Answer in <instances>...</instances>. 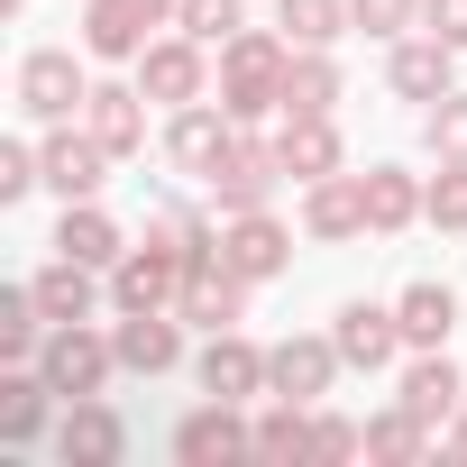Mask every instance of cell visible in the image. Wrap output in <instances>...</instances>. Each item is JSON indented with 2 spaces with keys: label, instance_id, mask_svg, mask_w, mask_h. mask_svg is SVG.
I'll use <instances>...</instances> for the list:
<instances>
[{
  "label": "cell",
  "instance_id": "obj_20",
  "mask_svg": "<svg viewBox=\"0 0 467 467\" xmlns=\"http://www.w3.org/2000/svg\"><path fill=\"white\" fill-rule=\"evenodd\" d=\"M174 312H183L192 330H239V321H248V275H229L220 257H202V266H183Z\"/></svg>",
  "mask_w": 467,
  "mask_h": 467
},
{
  "label": "cell",
  "instance_id": "obj_7",
  "mask_svg": "<svg viewBox=\"0 0 467 467\" xmlns=\"http://www.w3.org/2000/svg\"><path fill=\"white\" fill-rule=\"evenodd\" d=\"M37 165H47V192H65V202H101V183H110V147L83 129V119H56L47 138H37Z\"/></svg>",
  "mask_w": 467,
  "mask_h": 467
},
{
  "label": "cell",
  "instance_id": "obj_24",
  "mask_svg": "<svg viewBox=\"0 0 467 467\" xmlns=\"http://www.w3.org/2000/svg\"><path fill=\"white\" fill-rule=\"evenodd\" d=\"M56 257H83V266H119L129 257V239H119V220L101 211V202H65V220H56Z\"/></svg>",
  "mask_w": 467,
  "mask_h": 467
},
{
  "label": "cell",
  "instance_id": "obj_15",
  "mask_svg": "<svg viewBox=\"0 0 467 467\" xmlns=\"http://www.w3.org/2000/svg\"><path fill=\"white\" fill-rule=\"evenodd\" d=\"M192 376H202V394H220V403H257V394H266V348H257L248 330H211L202 358H192Z\"/></svg>",
  "mask_w": 467,
  "mask_h": 467
},
{
  "label": "cell",
  "instance_id": "obj_38",
  "mask_svg": "<svg viewBox=\"0 0 467 467\" xmlns=\"http://www.w3.org/2000/svg\"><path fill=\"white\" fill-rule=\"evenodd\" d=\"M421 28H431V37H449V47L467 56V0H421Z\"/></svg>",
  "mask_w": 467,
  "mask_h": 467
},
{
  "label": "cell",
  "instance_id": "obj_8",
  "mask_svg": "<svg viewBox=\"0 0 467 467\" xmlns=\"http://www.w3.org/2000/svg\"><path fill=\"white\" fill-rule=\"evenodd\" d=\"M174 458H183V467L257 458V421H248V403H220V394H202V412H183V421H174Z\"/></svg>",
  "mask_w": 467,
  "mask_h": 467
},
{
  "label": "cell",
  "instance_id": "obj_23",
  "mask_svg": "<svg viewBox=\"0 0 467 467\" xmlns=\"http://www.w3.org/2000/svg\"><path fill=\"white\" fill-rule=\"evenodd\" d=\"M394 403H412V412L440 431V421L467 403V376H458V358H449V348H412V367H403V394H394Z\"/></svg>",
  "mask_w": 467,
  "mask_h": 467
},
{
  "label": "cell",
  "instance_id": "obj_35",
  "mask_svg": "<svg viewBox=\"0 0 467 467\" xmlns=\"http://www.w3.org/2000/svg\"><path fill=\"white\" fill-rule=\"evenodd\" d=\"M348 28H367V37H412L421 28V0H348Z\"/></svg>",
  "mask_w": 467,
  "mask_h": 467
},
{
  "label": "cell",
  "instance_id": "obj_36",
  "mask_svg": "<svg viewBox=\"0 0 467 467\" xmlns=\"http://www.w3.org/2000/svg\"><path fill=\"white\" fill-rule=\"evenodd\" d=\"M47 183V165H37V147L28 138H0V202H28Z\"/></svg>",
  "mask_w": 467,
  "mask_h": 467
},
{
  "label": "cell",
  "instance_id": "obj_2",
  "mask_svg": "<svg viewBox=\"0 0 467 467\" xmlns=\"http://www.w3.org/2000/svg\"><path fill=\"white\" fill-rule=\"evenodd\" d=\"M37 376L56 385V403H83V394H110L119 376V339L92 330V321H56L47 348H37Z\"/></svg>",
  "mask_w": 467,
  "mask_h": 467
},
{
  "label": "cell",
  "instance_id": "obj_14",
  "mask_svg": "<svg viewBox=\"0 0 467 467\" xmlns=\"http://www.w3.org/2000/svg\"><path fill=\"white\" fill-rule=\"evenodd\" d=\"M119 449H129V421H119L101 394L56 403V458H65V467H119Z\"/></svg>",
  "mask_w": 467,
  "mask_h": 467
},
{
  "label": "cell",
  "instance_id": "obj_17",
  "mask_svg": "<svg viewBox=\"0 0 467 467\" xmlns=\"http://www.w3.org/2000/svg\"><path fill=\"white\" fill-rule=\"evenodd\" d=\"M275 156H285L294 183L348 174V147H339V119H330V110H285V119H275Z\"/></svg>",
  "mask_w": 467,
  "mask_h": 467
},
{
  "label": "cell",
  "instance_id": "obj_25",
  "mask_svg": "<svg viewBox=\"0 0 467 467\" xmlns=\"http://www.w3.org/2000/svg\"><path fill=\"white\" fill-rule=\"evenodd\" d=\"M47 412H56V385H47L37 367H0V440L28 449V440L47 431Z\"/></svg>",
  "mask_w": 467,
  "mask_h": 467
},
{
  "label": "cell",
  "instance_id": "obj_39",
  "mask_svg": "<svg viewBox=\"0 0 467 467\" xmlns=\"http://www.w3.org/2000/svg\"><path fill=\"white\" fill-rule=\"evenodd\" d=\"M449 458H467V403L449 412Z\"/></svg>",
  "mask_w": 467,
  "mask_h": 467
},
{
  "label": "cell",
  "instance_id": "obj_1",
  "mask_svg": "<svg viewBox=\"0 0 467 467\" xmlns=\"http://www.w3.org/2000/svg\"><path fill=\"white\" fill-rule=\"evenodd\" d=\"M285 65H294V37H285V28H239V37L220 47V74H211L220 110L239 119V129L285 119Z\"/></svg>",
  "mask_w": 467,
  "mask_h": 467
},
{
  "label": "cell",
  "instance_id": "obj_6",
  "mask_svg": "<svg viewBox=\"0 0 467 467\" xmlns=\"http://www.w3.org/2000/svg\"><path fill=\"white\" fill-rule=\"evenodd\" d=\"M83 101H92V74L74 65V47H28V56H19V110H28L37 129L83 119Z\"/></svg>",
  "mask_w": 467,
  "mask_h": 467
},
{
  "label": "cell",
  "instance_id": "obj_11",
  "mask_svg": "<svg viewBox=\"0 0 467 467\" xmlns=\"http://www.w3.org/2000/svg\"><path fill=\"white\" fill-rule=\"evenodd\" d=\"M229 147H239V119L220 110V92H211V101H183V110L165 119V165H174V174H202V183H211V165H220Z\"/></svg>",
  "mask_w": 467,
  "mask_h": 467
},
{
  "label": "cell",
  "instance_id": "obj_37",
  "mask_svg": "<svg viewBox=\"0 0 467 467\" xmlns=\"http://www.w3.org/2000/svg\"><path fill=\"white\" fill-rule=\"evenodd\" d=\"M312 458H367V421H339V412H312Z\"/></svg>",
  "mask_w": 467,
  "mask_h": 467
},
{
  "label": "cell",
  "instance_id": "obj_10",
  "mask_svg": "<svg viewBox=\"0 0 467 467\" xmlns=\"http://www.w3.org/2000/svg\"><path fill=\"white\" fill-rule=\"evenodd\" d=\"M138 92L147 101H165V110H183V101H211V47L202 37H156L147 56H138Z\"/></svg>",
  "mask_w": 467,
  "mask_h": 467
},
{
  "label": "cell",
  "instance_id": "obj_22",
  "mask_svg": "<svg viewBox=\"0 0 467 467\" xmlns=\"http://www.w3.org/2000/svg\"><path fill=\"white\" fill-rule=\"evenodd\" d=\"M83 129H92L110 156H138V147H147V92H138V83H92Z\"/></svg>",
  "mask_w": 467,
  "mask_h": 467
},
{
  "label": "cell",
  "instance_id": "obj_28",
  "mask_svg": "<svg viewBox=\"0 0 467 467\" xmlns=\"http://www.w3.org/2000/svg\"><path fill=\"white\" fill-rule=\"evenodd\" d=\"M367 458H376V467H421V458H431V421H421L412 403L376 412V421H367Z\"/></svg>",
  "mask_w": 467,
  "mask_h": 467
},
{
  "label": "cell",
  "instance_id": "obj_33",
  "mask_svg": "<svg viewBox=\"0 0 467 467\" xmlns=\"http://www.w3.org/2000/svg\"><path fill=\"white\" fill-rule=\"evenodd\" d=\"M174 28H183V37H202V47H229V37L248 28V0H183Z\"/></svg>",
  "mask_w": 467,
  "mask_h": 467
},
{
  "label": "cell",
  "instance_id": "obj_16",
  "mask_svg": "<svg viewBox=\"0 0 467 467\" xmlns=\"http://www.w3.org/2000/svg\"><path fill=\"white\" fill-rule=\"evenodd\" d=\"M385 83H394V101H440V92H458V47L431 37V28H412V37H394Z\"/></svg>",
  "mask_w": 467,
  "mask_h": 467
},
{
  "label": "cell",
  "instance_id": "obj_34",
  "mask_svg": "<svg viewBox=\"0 0 467 467\" xmlns=\"http://www.w3.org/2000/svg\"><path fill=\"white\" fill-rule=\"evenodd\" d=\"M421 220H431V229H467V165H440V174L421 183Z\"/></svg>",
  "mask_w": 467,
  "mask_h": 467
},
{
  "label": "cell",
  "instance_id": "obj_18",
  "mask_svg": "<svg viewBox=\"0 0 467 467\" xmlns=\"http://www.w3.org/2000/svg\"><path fill=\"white\" fill-rule=\"evenodd\" d=\"M183 312H119L110 339H119V376H174L183 367Z\"/></svg>",
  "mask_w": 467,
  "mask_h": 467
},
{
  "label": "cell",
  "instance_id": "obj_12",
  "mask_svg": "<svg viewBox=\"0 0 467 467\" xmlns=\"http://www.w3.org/2000/svg\"><path fill=\"white\" fill-rule=\"evenodd\" d=\"M339 367H348V358H339L330 330H321V339H312V330H303V339H275V348H266V394H285V403H321V394L339 385Z\"/></svg>",
  "mask_w": 467,
  "mask_h": 467
},
{
  "label": "cell",
  "instance_id": "obj_29",
  "mask_svg": "<svg viewBox=\"0 0 467 467\" xmlns=\"http://www.w3.org/2000/svg\"><path fill=\"white\" fill-rule=\"evenodd\" d=\"M285 110H339V56H330V47H294V65H285Z\"/></svg>",
  "mask_w": 467,
  "mask_h": 467
},
{
  "label": "cell",
  "instance_id": "obj_27",
  "mask_svg": "<svg viewBox=\"0 0 467 467\" xmlns=\"http://www.w3.org/2000/svg\"><path fill=\"white\" fill-rule=\"evenodd\" d=\"M394 321H403V339H412V348H449V330H458V294L421 275V285H403V294H394Z\"/></svg>",
  "mask_w": 467,
  "mask_h": 467
},
{
  "label": "cell",
  "instance_id": "obj_26",
  "mask_svg": "<svg viewBox=\"0 0 467 467\" xmlns=\"http://www.w3.org/2000/svg\"><path fill=\"white\" fill-rule=\"evenodd\" d=\"M421 220V174L403 165H367V239H394V229Z\"/></svg>",
  "mask_w": 467,
  "mask_h": 467
},
{
  "label": "cell",
  "instance_id": "obj_21",
  "mask_svg": "<svg viewBox=\"0 0 467 467\" xmlns=\"http://www.w3.org/2000/svg\"><path fill=\"white\" fill-rule=\"evenodd\" d=\"M28 294H37V312H47V321H92V312L110 303V275H101V266H83V257H47V266L28 275Z\"/></svg>",
  "mask_w": 467,
  "mask_h": 467
},
{
  "label": "cell",
  "instance_id": "obj_31",
  "mask_svg": "<svg viewBox=\"0 0 467 467\" xmlns=\"http://www.w3.org/2000/svg\"><path fill=\"white\" fill-rule=\"evenodd\" d=\"M257 458H312V403L275 394V412H257Z\"/></svg>",
  "mask_w": 467,
  "mask_h": 467
},
{
  "label": "cell",
  "instance_id": "obj_19",
  "mask_svg": "<svg viewBox=\"0 0 467 467\" xmlns=\"http://www.w3.org/2000/svg\"><path fill=\"white\" fill-rule=\"evenodd\" d=\"M303 239H321V248L367 239V174H321V183H303Z\"/></svg>",
  "mask_w": 467,
  "mask_h": 467
},
{
  "label": "cell",
  "instance_id": "obj_4",
  "mask_svg": "<svg viewBox=\"0 0 467 467\" xmlns=\"http://www.w3.org/2000/svg\"><path fill=\"white\" fill-rule=\"evenodd\" d=\"M183 248L165 239V229H147V239L110 266V312H174V294H183Z\"/></svg>",
  "mask_w": 467,
  "mask_h": 467
},
{
  "label": "cell",
  "instance_id": "obj_32",
  "mask_svg": "<svg viewBox=\"0 0 467 467\" xmlns=\"http://www.w3.org/2000/svg\"><path fill=\"white\" fill-rule=\"evenodd\" d=\"M421 147H431V165H467V92H440L421 110Z\"/></svg>",
  "mask_w": 467,
  "mask_h": 467
},
{
  "label": "cell",
  "instance_id": "obj_9",
  "mask_svg": "<svg viewBox=\"0 0 467 467\" xmlns=\"http://www.w3.org/2000/svg\"><path fill=\"white\" fill-rule=\"evenodd\" d=\"M220 266L248 275V285H275V275L294 266V229H285L275 211H229V220H220Z\"/></svg>",
  "mask_w": 467,
  "mask_h": 467
},
{
  "label": "cell",
  "instance_id": "obj_3",
  "mask_svg": "<svg viewBox=\"0 0 467 467\" xmlns=\"http://www.w3.org/2000/svg\"><path fill=\"white\" fill-rule=\"evenodd\" d=\"M183 0H83V56L101 65H138L165 28H174Z\"/></svg>",
  "mask_w": 467,
  "mask_h": 467
},
{
  "label": "cell",
  "instance_id": "obj_30",
  "mask_svg": "<svg viewBox=\"0 0 467 467\" xmlns=\"http://www.w3.org/2000/svg\"><path fill=\"white\" fill-rule=\"evenodd\" d=\"M275 28L294 47H339L348 37V0H275Z\"/></svg>",
  "mask_w": 467,
  "mask_h": 467
},
{
  "label": "cell",
  "instance_id": "obj_5",
  "mask_svg": "<svg viewBox=\"0 0 467 467\" xmlns=\"http://www.w3.org/2000/svg\"><path fill=\"white\" fill-rule=\"evenodd\" d=\"M275 183H294L285 156H275V138L239 129V147L211 165V211H220V220H229V211H275Z\"/></svg>",
  "mask_w": 467,
  "mask_h": 467
},
{
  "label": "cell",
  "instance_id": "obj_13",
  "mask_svg": "<svg viewBox=\"0 0 467 467\" xmlns=\"http://www.w3.org/2000/svg\"><path fill=\"white\" fill-rule=\"evenodd\" d=\"M330 339H339V358H348L358 376H385V367L412 348V339H403V321H394V303H367V294H358V303H339Z\"/></svg>",
  "mask_w": 467,
  "mask_h": 467
}]
</instances>
